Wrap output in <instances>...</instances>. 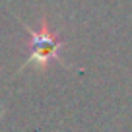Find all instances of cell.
I'll use <instances>...</instances> for the list:
<instances>
[{
    "label": "cell",
    "instance_id": "1",
    "mask_svg": "<svg viewBox=\"0 0 132 132\" xmlns=\"http://www.w3.org/2000/svg\"><path fill=\"white\" fill-rule=\"evenodd\" d=\"M29 33H31V54H29L27 64H35L39 68H45L51 60H54L58 56L62 43L49 29L47 20L41 21V29H37V31L29 29Z\"/></svg>",
    "mask_w": 132,
    "mask_h": 132
}]
</instances>
